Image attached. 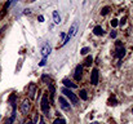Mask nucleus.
I'll use <instances>...</instances> for the list:
<instances>
[{"label": "nucleus", "instance_id": "f257e3e1", "mask_svg": "<svg viewBox=\"0 0 133 124\" xmlns=\"http://www.w3.org/2000/svg\"><path fill=\"white\" fill-rule=\"evenodd\" d=\"M61 92H62L67 98H69V101H70L72 105H75V106H76V105H79V97H78V96L71 90V89H69V88H65V87H63Z\"/></svg>", "mask_w": 133, "mask_h": 124}, {"label": "nucleus", "instance_id": "f03ea898", "mask_svg": "<svg viewBox=\"0 0 133 124\" xmlns=\"http://www.w3.org/2000/svg\"><path fill=\"white\" fill-rule=\"evenodd\" d=\"M50 102L48 101V96H43L42 101H40V106H42V111L45 116H49V111H50Z\"/></svg>", "mask_w": 133, "mask_h": 124}, {"label": "nucleus", "instance_id": "7ed1b4c3", "mask_svg": "<svg viewBox=\"0 0 133 124\" xmlns=\"http://www.w3.org/2000/svg\"><path fill=\"white\" fill-rule=\"evenodd\" d=\"M38 93V85L35 83H30L27 87V96L29 100H35V94Z\"/></svg>", "mask_w": 133, "mask_h": 124}, {"label": "nucleus", "instance_id": "20e7f679", "mask_svg": "<svg viewBox=\"0 0 133 124\" xmlns=\"http://www.w3.org/2000/svg\"><path fill=\"white\" fill-rule=\"evenodd\" d=\"M30 109H31V102H30V100H23L22 101V103H21V107H19V110H21V113L23 114V115H27L29 113H30Z\"/></svg>", "mask_w": 133, "mask_h": 124}, {"label": "nucleus", "instance_id": "39448f33", "mask_svg": "<svg viewBox=\"0 0 133 124\" xmlns=\"http://www.w3.org/2000/svg\"><path fill=\"white\" fill-rule=\"evenodd\" d=\"M58 102H59V106H61L62 110H65V111H71V105L69 103V101H67L65 97L59 96V97H58Z\"/></svg>", "mask_w": 133, "mask_h": 124}, {"label": "nucleus", "instance_id": "423d86ee", "mask_svg": "<svg viewBox=\"0 0 133 124\" xmlns=\"http://www.w3.org/2000/svg\"><path fill=\"white\" fill-rule=\"evenodd\" d=\"M116 48H118V49H116L115 57H116V58H119V60H122V58L125 56V48H124V47L122 45V43H119V41L116 43Z\"/></svg>", "mask_w": 133, "mask_h": 124}, {"label": "nucleus", "instance_id": "0eeeda50", "mask_svg": "<svg viewBox=\"0 0 133 124\" xmlns=\"http://www.w3.org/2000/svg\"><path fill=\"white\" fill-rule=\"evenodd\" d=\"M82 75H83V65H78L76 69H75V74H74V78L76 82L82 80Z\"/></svg>", "mask_w": 133, "mask_h": 124}, {"label": "nucleus", "instance_id": "6e6552de", "mask_svg": "<svg viewBox=\"0 0 133 124\" xmlns=\"http://www.w3.org/2000/svg\"><path fill=\"white\" fill-rule=\"evenodd\" d=\"M98 75H99L98 69H93L92 70V75H90V83L93 85H97L98 84Z\"/></svg>", "mask_w": 133, "mask_h": 124}, {"label": "nucleus", "instance_id": "1a4fd4ad", "mask_svg": "<svg viewBox=\"0 0 133 124\" xmlns=\"http://www.w3.org/2000/svg\"><path fill=\"white\" fill-rule=\"evenodd\" d=\"M62 83H63L65 88H69V89H75V88H78V85H76L75 83H72L71 80H69V79H63Z\"/></svg>", "mask_w": 133, "mask_h": 124}, {"label": "nucleus", "instance_id": "9d476101", "mask_svg": "<svg viewBox=\"0 0 133 124\" xmlns=\"http://www.w3.org/2000/svg\"><path fill=\"white\" fill-rule=\"evenodd\" d=\"M50 50H52V47H50L48 43L44 44V47L42 48V56H43V57H48L49 53H50Z\"/></svg>", "mask_w": 133, "mask_h": 124}, {"label": "nucleus", "instance_id": "9b49d317", "mask_svg": "<svg viewBox=\"0 0 133 124\" xmlns=\"http://www.w3.org/2000/svg\"><path fill=\"white\" fill-rule=\"evenodd\" d=\"M76 31H78V21L72 23V26L70 27V30H69V34H67V35H69L70 38H72V36L76 34Z\"/></svg>", "mask_w": 133, "mask_h": 124}, {"label": "nucleus", "instance_id": "f8f14e48", "mask_svg": "<svg viewBox=\"0 0 133 124\" xmlns=\"http://www.w3.org/2000/svg\"><path fill=\"white\" fill-rule=\"evenodd\" d=\"M48 89H49V98H50V101H49V102H53V101H54V93H56V89H54L53 83L48 85Z\"/></svg>", "mask_w": 133, "mask_h": 124}, {"label": "nucleus", "instance_id": "ddd939ff", "mask_svg": "<svg viewBox=\"0 0 133 124\" xmlns=\"http://www.w3.org/2000/svg\"><path fill=\"white\" fill-rule=\"evenodd\" d=\"M93 34L97 35V36H102V35L105 34V31H103V29H102L101 26H96V27L93 29Z\"/></svg>", "mask_w": 133, "mask_h": 124}, {"label": "nucleus", "instance_id": "4468645a", "mask_svg": "<svg viewBox=\"0 0 133 124\" xmlns=\"http://www.w3.org/2000/svg\"><path fill=\"white\" fill-rule=\"evenodd\" d=\"M16 100H17V93H12L9 96V98H8V101H9V103L12 106H16Z\"/></svg>", "mask_w": 133, "mask_h": 124}, {"label": "nucleus", "instance_id": "2eb2a0df", "mask_svg": "<svg viewBox=\"0 0 133 124\" xmlns=\"http://www.w3.org/2000/svg\"><path fill=\"white\" fill-rule=\"evenodd\" d=\"M53 21H54V23H61V17H59V14H58V12L57 10H54L53 12Z\"/></svg>", "mask_w": 133, "mask_h": 124}, {"label": "nucleus", "instance_id": "dca6fc26", "mask_svg": "<svg viewBox=\"0 0 133 124\" xmlns=\"http://www.w3.org/2000/svg\"><path fill=\"white\" fill-rule=\"evenodd\" d=\"M109 105H111V106H116V105H118V100H116V97H115L114 94L110 96V98H109Z\"/></svg>", "mask_w": 133, "mask_h": 124}, {"label": "nucleus", "instance_id": "f3484780", "mask_svg": "<svg viewBox=\"0 0 133 124\" xmlns=\"http://www.w3.org/2000/svg\"><path fill=\"white\" fill-rule=\"evenodd\" d=\"M79 97L83 100V101H87L88 100V94H87V90L85 89H82L80 92H79Z\"/></svg>", "mask_w": 133, "mask_h": 124}, {"label": "nucleus", "instance_id": "a211bd4d", "mask_svg": "<svg viewBox=\"0 0 133 124\" xmlns=\"http://www.w3.org/2000/svg\"><path fill=\"white\" fill-rule=\"evenodd\" d=\"M42 82L49 85V84H52V79H50L48 75H43V76H42Z\"/></svg>", "mask_w": 133, "mask_h": 124}, {"label": "nucleus", "instance_id": "6ab92c4d", "mask_svg": "<svg viewBox=\"0 0 133 124\" xmlns=\"http://www.w3.org/2000/svg\"><path fill=\"white\" fill-rule=\"evenodd\" d=\"M93 63V57L92 56H88L87 58H85V61H84V66H90Z\"/></svg>", "mask_w": 133, "mask_h": 124}, {"label": "nucleus", "instance_id": "aec40b11", "mask_svg": "<svg viewBox=\"0 0 133 124\" xmlns=\"http://www.w3.org/2000/svg\"><path fill=\"white\" fill-rule=\"evenodd\" d=\"M110 10H111L110 6H103L102 10H101V14H102V16H107V14L110 13Z\"/></svg>", "mask_w": 133, "mask_h": 124}, {"label": "nucleus", "instance_id": "412c9836", "mask_svg": "<svg viewBox=\"0 0 133 124\" xmlns=\"http://www.w3.org/2000/svg\"><path fill=\"white\" fill-rule=\"evenodd\" d=\"M89 52H90V49H89V47H84V48H82V50H80V54H83V56H85V54H88Z\"/></svg>", "mask_w": 133, "mask_h": 124}, {"label": "nucleus", "instance_id": "4be33fe9", "mask_svg": "<svg viewBox=\"0 0 133 124\" xmlns=\"http://www.w3.org/2000/svg\"><path fill=\"white\" fill-rule=\"evenodd\" d=\"M53 124H66V120L62 119V118H57V119L53 122Z\"/></svg>", "mask_w": 133, "mask_h": 124}, {"label": "nucleus", "instance_id": "5701e85b", "mask_svg": "<svg viewBox=\"0 0 133 124\" xmlns=\"http://www.w3.org/2000/svg\"><path fill=\"white\" fill-rule=\"evenodd\" d=\"M118 25H119V22H118V19H116V18H114V19L111 21V26H112V27H116Z\"/></svg>", "mask_w": 133, "mask_h": 124}, {"label": "nucleus", "instance_id": "b1692460", "mask_svg": "<svg viewBox=\"0 0 133 124\" xmlns=\"http://www.w3.org/2000/svg\"><path fill=\"white\" fill-rule=\"evenodd\" d=\"M45 62H46V57H43V60L40 61L39 66H40V67H43V66H45Z\"/></svg>", "mask_w": 133, "mask_h": 124}, {"label": "nucleus", "instance_id": "393cba45", "mask_svg": "<svg viewBox=\"0 0 133 124\" xmlns=\"http://www.w3.org/2000/svg\"><path fill=\"white\" fill-rule=\"evenodd\" d=\"M38 119H39V114L36 113V114H35V118H34V120H32V124H38Z\"/></svg>", "mask_w": 133, "mask_h": 124}, {"label": "nucleus", "instance_id": "a878e982", "mask_svg": "<svg viewBox=\"0 0 133 124\" xmlns=\"http://www.w3.org/2000/svg\"><path fill=\"white\" fill-rule=\"evenodd\" d=\"M116 35H118V32H116V31H112V32L110 34V36H111L112 39H115V38H116Z\"/></svg>", "mask_w": 133, "mask_h": 124}, {"label": "nucleus", "instance_id": "bb28decb", "mask_svg": "<svg viewBox=\"0 0 133 124\" xmlns=\"http://www.w3.org/2000/svg\"><path fill=\"white\" fill-rule=\"evenodd\" d=\"M125 21H127V18H125V17H124V18H122V21H120V26L125 25Z\"/></svg>", "mask_w": 133, "mask_h": 124}, {"label": "nucleus", "instance_id": "cd10ccee", "mask_svg": "<svg viewBox=\"0 0 133 124\" xmlns=\"http://www.w3.org/2000/svg\"><path fill=\"white\" fill-rule=\"evenodd\" d=\"M5 29H6V26H3V27L0 29V36H1V35L4 34V30H5Z\"/></svg>", "mask_w": 133, "mask_h": 124}, {"label": "nucleus", "instance_id": "c85d7f7f", "mask_svg": "<svg viewBox=\"0 0 133 124\" xmlns=\"http://www.w3.org/2000/svg\"><path fill=\"white\" fill-rule=\"evenodd\" d=\"M38 19H39V22H44V17H43V16H39Z\"/></svg>", "mask_w": 133, "mask_h": 124}, {"label": "nucleus", "instance_id": "c756f323", "mask_svg": "<svg viewBox=\"0 0 133 124\" xmlns=\"http://www.w3.org/2000/svg\"><path fill=\"white\" fill-rule=\"evenodd\" d=\"M30 13H31L30 9H25V14H30Z\"/></svg>", "mask_w": 133, "mask_h": 124}, {"label": "nucleus", "instance_id": "7c9ffc66", "mask_svg": "<svg viewBox=\"0 0 133 124\" xmlns=\"http://www.w3.org/2000/svg\"><path fill=\"white\" fill-rule=\"evenodd\" d=\"M39 124H45V122H44V119H43V118H40V122H39Z\"/></svg>", "mask_w": 133, "mask_h": 124}, {"label": "nucleus", "instance_id": "2f4dec72", "mask_svg": "<svg viewBox=\"0 0 133 124\" xmlns=\"http://www.w3.org/2000/svg\"><path fill=\"white\" fill-rule=\"evenodd\" d=\"M25 124H32V122H31V120H27V122H26Z\"/></svg>", "mask_w": 133, "mask_h": 124}, {"label": "nucleus", "instance_id": "473e14b6", "mask_svg": "<svg viewBox=\"0 0 133 124\" xmlns=\"http://www.w3.org/2000/svg\"><path fill=\"white\" fill-rule=\"evenodd\" d=\"M90 124H101V123H97V122H93V123H90Z\"/></svg>", "mask_w": 133, "mask_h": 124}, {"label": "nucleus", "instance_id": "72a5a7b5", "mask_svg": "<svg viewBox=\"0 0 133 124\" xmlns=\"http://www.w3.org/2000/svg\"><path fill=\"white\" fill-rule=\"evenodd\" d=\"M132 113H133V109H132Z\"/></svg>", "mask_w": 133, "mask_h": 124}]
</instances>
